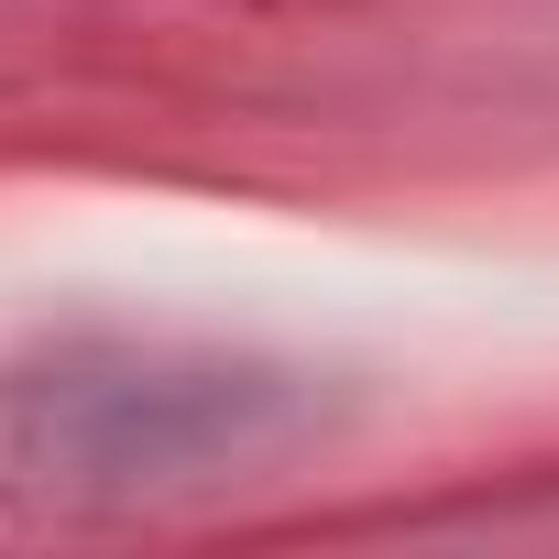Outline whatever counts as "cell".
Returning a JSON list of instances; mask_svg holds the SVG:
<instances>
[{
	"label": "cell",
	"mask_w": 559,
	"mask_h": 559,
	"mask_svg": "<svg viewBox=\"0 0 559 559\" xmlns=\"http://www.w3.org/2000/svg\"><path fill=\"white\" fill-rule=\"evenodd\" d=\"M319 428V395L252 352L67 341L0 373V515H132L241 483Z\"/></svg>",
	"instance_id": "6da1fadb"
}]
</instances>
